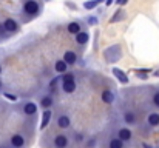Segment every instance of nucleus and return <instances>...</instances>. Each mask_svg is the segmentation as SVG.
I'll use <instances>...</instances> for the list:
<instances>
[{
    "mask_svg": "<svg viewBox=\"0 0 159 148\" xmlns=\"http://www.w3.org/2000/svg\"><path fill=\"white\" fill-rule=\"evenodd\" d=\"M59 80H60V77H59V76H57L56 79H53V80H51V83H50V88H51V90H53V88H54V85H56V83H57Z\"/></svg>",
    "mask_w": 159,
    "mask_h": 148,
    "instance_id": "obj_26",
    "label": "nucleus"
},
{
    "mask_svg": "<svg viewBox=\"0 0 159 148\" xmlns=\"http://www.w3.org/2000/svg\"><path fill=\"white\" fill-rule=\"evenodd\" d=\"M98 3H99L98 0H90V2H85V3H84V6H85L87 9H93V8H96V6H98Z\"/></svg>",
    "mask_w": 159,
    "mask_h": 148,
    "instance_id": "obj_21",
    "label": "nucleus"
},
{
    "mask_svg": "<svg viewBox=\"0 0 159 148\" xmlns=\"http://www.w3.org/2000/svg\"><path fill=\"white\" fill-rule=\"evenodd\" d=\"M2 25H3V28H5L6 33H16V31L19 29V23H17L14 19H6Z\"/></svg>",
    "mask_w": 159,
    "mask_h": 148,
    "instance_id": "obj_6",
    "label": "nucleus"
},
{
    "mask_svg": "<svg viewBox=\"0 0 159 148\" xmlns=\"http://www.w3.org/2000/svg\"><path fill=\"white\" fill-rule=\"evenodd\" d=\"M113 2H114V0H107V2H105V3H107V6H108V5H111Z\"/></svg>",
    "mask_w": 159,
    "mask_h": 148,
    "instance_id": "obj_31",
    "label": "nucleus"
},
{
    "mask_svg": "<svg viewBox=\"0 0 159 148\" xmlns=\"http://www.w3.org/2000/svg\"><path fill=\"white\" fill-rule=\"evenodd\" d=\"M98 2H101V0H98Z\"/></svg>",
    "mask_w": 159,
    "mask_h": 148,
    "instance_id": "obj_35",
    "label": "nucleus"
},
{
    "mask_svg": "<svg viewBox=\"0 0 159 148\" xmlns=\"http://www.w3.org/2000/svg\"><path fill=\"white\" fill-rule=\"evenodd\" d=\"M98 145V141L96 139H90L88 142H87V148H94Z\"/></svg>",
    "mask_w": 159,
    "mask_h": 148,
    "instance_id": "obj_22",
    "label": "nucleus"
},
{
    "mask_svg": "<svg viewBox=\"0 0 159 148\" xmlns=\"http://www.w3.org/2000/svg\"><path fill=\"white\" fill-rule=\"evenodd\" d=\"M63 82H62V90L65 91V93H74V90H76V82H74V76L73 74H65L63 77Z\"/></svg>",
    "mask_w": 159,
    "mask_h": 148,
    "instance_id": "obj_1",
    "label": "nucleus"
},
{
    "mask_svg": "<svg viewBox=\"0 0 159 148\" xmlns=\"http://www.w3.org/2000/svg\"><path fill=\"white\" fill-rule=\"evenodd\" d=\"M66 68H68V65H66L63 60H57V62L54 63L56 73H66Z\"/></svg>",
    "mask_w": 159,
    "mask_h": 148,
    "instance_id": "obj_16",
    "label": "nucleus"
},
{
    "mask_svg": "<svg viewBox=\"0 0 159 148\" xmlns=\"http://www.w3.org/2000/svg\"><path fill=\"white\" fill-rule=\"evenodd\" d=\"M54 148H66L68 147V137L65 134H57L53 139Z\"/></svg>",
    "mask_w": 159,
    "mask_h": 148,
    "instance_id": "obj_5",
    "label": "nucleus"
},
{
    "mask_svg": "<svg viewBox=\"0 0 159 148\" xmlns=\"http://www.w3.org/2000/svg\"><path fill=\"white\" fill-rule=\"evenodd\" d=\"M77 141H84V134H77Z\"/></svg>",
    "mask_w": 159,
    "mask_h": 148,
    "instance_id": "obj_30",
    "label": "nucleus"
},
{
    "mask_svg": "<svg viewBox=\"0 0 159 148\" xmlns=\"http://www.w3.org/2000/svg\"><path fill=\"white\" fill-rule=\"evenodd\" d=\"M36 111H37V105H36L34 102H26V103L23 105V113H25L26 116H34Z\"/></svg>",
    "mask_w": 159,
    "mask_h": 148,
    "instance_id": "obj_9",
    "label": "nucleus"
},
{
    "mask_svg": "<svg viewBox=\"0 0 159 148\" xmlns=\"http://www.w3.org/2000/svg\"><path fill=\"white\" fill-rule=\"evenodd\" d=\"M108 148H124V142H122V141H119L117 137H114V139H111V141H110Z\"/></svg>",
    "mask_w": 159,
    "mask_h": 148,
    "instance_id": "obj_20",
    "label": "nucleus"
},
{
    "mask_svg": "<svg viewBox=\"0 0 159 148\" xmlns=\"http://www.w3.org/2000/svg\"><path fill=\"white\" fill-rule=\"evenodd\" d=\"M142 147H144V148H153V147H152V145H148V144H144Z\"/></svg>",
    "mask_w": 159,
    "mask_h": 148,
    "instance_id": "obj_32",
    "label": "nucleus"
},
{
    "mask_svg": "<svg viewBox=\"0 0 159 148\" xmlns=\"http://www.w3.org/2000/svg\"><path fill=\"white\" fill-rule=\"evenodd\" d=\"M0 90H2V80H0Z\"/></svg>",
    "mask_w": 159,
    "mask_h": 148,
    "instance_id": "obj_33",
    "label": "nucleus"
},
{
    "mask_svg": "<svg viewBox=\"0 0 159 148\" xmlns=\"http://www.w3.org/2000/svg\"><path fill=\"white\" fill-rule=\"evenodd\" d=\"M5 97L8 99V100H11V102H16V100H17V96H14V94H11V93H5Z\"/></svg>",
    "mask_w": 159,
    "mask_h": 148,
    "instance_id": "obj_23",
    "label": "nucleus"
},
{
    "mask_svg": "<svg viewBox=\"0 0 159 148\" xmlns=\"http://www.w3.org/2000/svg\"><path fill=\"white\" fill-rule=\"evenodd\" d=\"M113 74L116 76V79L120 82V83H128V77L125 76V73L119 68H113Z\"/></svg>",
    "mask_w": 159,
    "mask_h": 148,
    "instance_id": "obj_11",
    "label": "nucleus"
},
{
    "mask_svg": "<svg viewBox=\"0 0 159 148\" xmlns=\"http://www.w3.org/2000/svg\"><path fill=\"white\" fill-rule=\"evenodd\" d=\"M124 122H125L127 125H134V123H136V114H134L133 111H125V114H124Z\"/></svg>",
    "mask_w": 159,
    "mask_h": 148,
    "instance_id": "obj_12",
    "label": "nucleus"
},
{
    "mask_svg": "<svg viewBox=\"0 0 159 148\" xmlns=\"http://www.w3.org/2000/svg\"><path fill=\"white\" fill-rule=\"evenodd\" d=\"M114 2H116L117 5H125V3H127L128 0H114Z\"/></svg>",
    "mask_w": 159,
    "mask_h": 148,
    "instance_id": "obj_29",
    "label": "nucleus"
},
{
    "mask_svg": "<svg viewBox=\"0 0 159 148\" xmlns=\"http://www.w3.org/2000/svg\"><path fill=\"white\" fill-rule=\"evenodd\" d=\"M0 74H2V66H0Z\"/></svg>",
    "mask_w": 159,
    "mask_h": 148,
    "instance_id": "obj_34",
    "label": "nucleus"
},
{
    "mask_svg": "<svg viewBox=\"0 0 159 148\" xmlns=\"http://www.w3.org/2000/svg\"><path fill=\"white\" fill-rule=\"evenodd\" d=\"M88 39H90V36H88V33H85V31H80V33L76 34V42H77L79 45H85V43L88 42Z\"/></svg>",
    "mask_w": 159,
    "mask_h": 148,
    "instance_id": "obj_13",
    "label": "nucleus"
},
{
    "mask_svg": "<svg viewBox=\"0 0 159 148\" xmlns=\"http://www.w3.org/2000/svg\"><path fill=\"white\" fill-rule=\"evenodd\" d=\"M66 65H74L76 62H77V56H76V52L74 51H66L65 54H63V59H62Z\"/></svg>",
    "mask_w": 159,
    "mask_h": 148,
    "instance_id": "obj_7",
    "label": "nucleus"
},
{
    "mask_svg": "<svg viewBox=\"0 0 159 148\" xmlns=\"http://www.w3.org/2000/svg\"><path fill=\"white\" fill-rule=\"evenodd\" d=\"M9 144L12 148H23L25 147V137L22 134H12L9 139Z\"/></svg>",
    "mask_w": 159,
    "mask_h": 148,
    "instance_id": "obj_4",
    "label": "nucleus"
},
{
    "mask_svg": "<svg viewBox=\"0 0 159 148\" xmlns=\"http://www.w3.org/2000/svg\"><path fill=\"white\" fill-rule=\"evenodd\" d=\"M88 23L90 25H96L98 23V19L96 17H88Z\"/></svg>",
    "mask_w": 159,
    "mask_h": 148,
    "instance_id": "obj_27",
    "label": "nucleus"
},
{
    "mask_svg": "<svg viewBox=\"0 0 159 148\" xmlns=\"http://www.w3.org/2000/svg\"><path fill=\"white\" fill-rule=\"evenodd\" d=\"M124 17V14H122V11H117V14L111 19V22H116V20H119V19H122Z\"/></svg>",
    "mask_w": 159,
    "mask_h": 148,
    "instance_id": "obj_24",
    "label": "nucleus"
},
{
    "mask_svg": "<svg viewBox=\"0 0 159 148\" xmlns=\"http://www.w3.org/2000/svg\"><path fill=\"white\" fill-rule=\"evenodd\" d=\"M117 139L119 141H122V142H128V141H131V137H133V134H131V131L128 130V128H120L119 130V133H117Z\"/></svg>",
    "mask_w": 159,
    "mask_h": 148,
    "instance_id": "obj_8",
    "label": "nucleus"
},
{
    "mask_svg": "<svg viewBox=\"0 0 159 148\" xmlns=\"http://www.w3.org/2000/svg\"><path fill=\"white\" fill-rule=\"evenodd\" d=\"M68 33H71V34L80 33V25H79L77 22H71V23L68 25Z\"/></svg>",
    "mask_w": 159,
    "mask_h": 148,
    "instance_id": "obj_19",
    "label": "nucleus"
},
{
    "mask_svg": "<svg viewBox=\"0 0 159 148\" xmlns=\"http://www.w3.org/2000/svg\"><path fill=\"white\" fill-rule=\"evenodd\" d=\"M50 119H51V110H45L43 114H42V123H40V128L42 130H45V127H48Z\"/></svg>",
    "mask_w": 159,
    "mask_h": 148,
    "instance_id": "obj_14",
    "label": "nucleus"
},
{
    "mask_svg": "<svg viewBox=\"0 0 159 148\" xmlns=\"http://www.w3.org/2000/svg\"><path fill=\"white\" fill-rule=\"evenodd\" d=\"M40 105H42L45 110H50V106L53 105V99H51V96H43V97L40 99Z\"/></svg>",
    "mask_w": 159,
    "mask_h": 148,
    "instance_id": "obj_18",
    "label": "nucleus"
},
{
    "mask_svg": "<svg viewBox=\"0 0 159 148\" xmlns=\"http://www.w3.org/2000/svg\"><path fill=\"white\" fill-rule=\"evenodd\" d=\"M23 11L28 14V16H36L39 12V3L36 0H26L23 3Z\"/></svg>",
    "mask_w": 159,
    "mask_h": 148,
    "instance_id": "obj_3",
    "label": "nucleus"
},
{
    "mask_svg": "<svg viewBox=\"0 0 159 148\" xmlns=\"http://www.w3.org/2000/svg\"><path fill=\"white\" fill-rule=\"evenodd\" d=\"M104 56H105V59L108 62H116V60H119L120 56H122L120 47H119V45H114V47L108 48L105 52H104Z\"/></svg>",
    "mask_w": 159,
    "mask_h": 148,
    "instance_id": "obj_2",
    "label": "nucleus"
},
{
    "mask_svg": "<svg viewBox=\"0 0 159 148\" xmlns=\"http://www.w3.org/2000/svg\"><path fill=\"white\" fill-rule=\"evenodd\" d=\"M147 123H148L150 127H158L159 125V114L158 113H152V114H148V117H147Z\"/></svg>",
    "mask_w": 159,
    "mask_h": 148,
    "instance_id": "obj_15",
    "label": "nucleus"
},
{
    "mask_svg": "<svg viewBox=\"0 0 159 148\" xmlns=\"http://www.w3.org/2000/svg\"><path fill=\"white\" fill-rule=\"evenodd\" d=\"M6 34V31H5V28H3V25L0 23V36H5Z\"/></svg>",
    "mask_w": 159,
    "mask_h": 148,
    "instance_id": "obj_28",
    "label": "nucleus"
},
{
    "mask_svg": "<svg viewBox=\"0 0 159 148\" xmlns=\"http://www.w3.org/2000/svg\"><path fill=\"white\" fill-rule=\"evenodd\" d=\"M57 125H59V128H62V130L70 128V125H71V119H70L66 114H62V116L57 119Z\"/></svg>",
    "mask_w": 159,
    "mask_h": 148,
    "instance_id": "obj_10",
    "label": "nucleus"
},
{
    "mask_svg": "<svg viewBox=\"0 0 159 148\" xmlns=\"http://www.w3.org/2000/svg\"><path fill=\"white\" fill-rule=\"evenodd\" d=\"M102 100H104L105 103H113V102H114V94H113V91L105 90V91L102 93Z\"/></svg>",
    "mask_w": 159,
    "mask_h": 148,
    "instance_id": "obj_17",
    "label": "nucleus"
},
{
    "mask_svg": "<svg viewBox=\"0 0 159 148\" xmlns=\"http://www.w3.org/2000/svg\"><path fill=\"white\" fill-rule=\"evenodd\" d=\"M153 103H155V105L159 108V93H156V94L153 96Z\"/></svg>",
    "mask_w": 159,
    "mask_h": 148,
    "instance_id": "obj_25",
    "label": "nucleus"
}]
</instances>
